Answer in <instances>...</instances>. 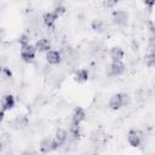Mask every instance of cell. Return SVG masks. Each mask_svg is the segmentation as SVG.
<instances>
[{
    "label": "cell",
    "mask_w": 155,
    "mask_h": 155,
    "mask_svg": "<svg viewBox=\"0 0 155 155\" xmlns=\"http://www.w3.org/2000/svg\"><path fill=\"white\" fill-rule=\"evenodd\" d=\"M69 136H71L73 139H78L79 136H80V125L70 124V127H69Z\"/></svg>",
    "instance_id": "obj_15"
},
{
    "label": "cell",
    "mask_w": 155,
    "mask_h": 155,
    "mask_svg": "<svg viewBox=\"0 0 155 155\" xmlns=\"http://www.w3.org/2000/svg\"><path fill=\"white\" fill-rule=\"evenodd\" d=\"M127 142L131 147L133 148H137L140 145V142H142V134L139 131L137 130H131L127 134Z\"/></svg>",
    "instance_id": "obj_4"
},
{
    "label": "cell",
    "mask_w": 155,
    "mask_h": 155,
    "mask_svg": "<svg viewBox=\"0 0 155 155\" xmlns=\"http://www.w3.org/2000/svg\"><path fill=\"white\" fill-rule=\"evenodd\" d=\"M19 45L22 46V47H24V46H28L29 45V38H28V35H22L21 38H19Z\"/></svg>",
    "instance_id": "obj_20"
},
{
    "label": "cell",
    "mask_w": 155,
    "mask_h": 155,
    "mask_svg": "<svg viewBox=\"0 0 155 155\" xmlns=\"http://www.w3.org/2000/svg\"><path fill=\"white\" fill-rule=\"evenodd\" d=\"M128 21V13L124 10H116L113 12V22L116 25H126Z\"/></svg>",
    "instance_id": "obj_2"
},
{
    "label": "cell",
    "mask_w": 155,
    "mask_h": 155,
    "mask_svg": "<svg viewBox=\"0 0 155 155\" xmlns=\"http://www.w3.org/2000/svg\"><path fill=\"white\" fill-rule=\"evenodd\" d=\"M58 19V17L53 13V12H46L44 16H42V21H44V23L46 24V27H48V28H51V27H53V24H54V22Z\"/></svg>",
    "instance_id": "obj_14"
},
{
    "label": "cell",
    "mask_w": 155,
    "mask_h": 155,
    "mask_svg": "<svg viewBox=\"0 0 155 155\" xmlns=\"http://www.w3.org/2000/svg\"><path fill=\"white\" fill-rule=\"evenodd\" d=\"M122 107V99H121V93H116L110 97L109 99V108L113 110H117Z\"/></svg>",
    "instance_id": "obj_10"
},
{
    "label": "cell",
    "mask_w": 155,
    "mask_h": 155,
    "mask_svg": "<svg viewBox=\"0 0 155 155\" xmlns=\"http://www.w3.org/2000/svg\"><path fill=\"white\" fill-rule=\"evenodd\" d=\"M110 58L113 59V62H121V59L124 58V51L121 47L119 46H115V47H111L110 50Z\"/></svg>",
    "instance_id": "obj_12"
},
{
    "label": "cell",
    "mask_w": 155,
    "mask_h": 155,
    "mask_svg": "<svg viewBox=\"0 0 155 155\" xmlns=\"http://www.w3.org/2000/svg\"><path fill=\"white\" fill-rule=\"evenodd\" d=\"M2 69H4V67H0V73H2Z\"/></svg>",
    "instance_id": "obj_27"
},
{
    "label": "cell",
    "mask_w": 155,
    "mask_h": 155,
    "mask_svg": "<svg viewBox=\"0 0 155 155\" xmlns=\"http://www.w3.org/2000/svg\"><path fill=\"white\" fill-rule=\"evenodd\" d=\"M1 150H2V144L0 143V153H1Z\"/></svg>",
    "instance_id": "obj_26"
},
{
    "label": "cell",
    "mask_w": 155,
    "mask_h": 155,
    "mask_svg": "<svg viewBox=\"0 0 155 155\" xmlns=\"http://www.w3.org/2000/svg\"><path fill=\"white\" fill-rule=\"evenodd\" d=\"M125 71V64L122 62H111L108 67V75L117 76Z\"/></svg>",
    "instance_id": "obj_3"
},
{
    "label": "cell",
    "mask_w": 155,
    "mask_h": 155,
    "mask_svg": "<svg viewBox=\"0 0 155 155\" xmlns=\"http://www.w3.org/2000/svg\"><path fill=\"white\" fill-rule=\"evenodd\" d=\"M116 4V1H107V2H104V6H113V5H115Z\"/></svg>",
    "instance_id": "obj_24"
},
{
    "label": "cell",
    "mask_w": 155,
    "mask_h": 155,
    "mask_svg": "<svg viewBox=\"0 0 155 155\" xmlns=\"http://www.w3.org/2000/svg\"><path fill=\"white\" fill-rule=\"evenodd\" d=\"M34 47L36 51H40V52H48L51 48V42L47 39H40L36 41Z\"/></svg>",
    "instance_id": "obj_11"
},
{
    "label": "cell",
    "mask_w": 155,
    "mask_h": 155,
    "mask_svg": "<svg viewBox=\"0 0 155 155\" xmlns=\"http://www.w3.org/2000/svg\"><path fill=\"white\" fill-rule=\"evenodd\" d=\"M145 64L149 67V68H153L155 65V53H148L145 56Z\"/></svg>",
    "instance_id": "obj_17"
},
{
    "label": "cell",
    "mask_w": 155,
    "mask_h": 155,
    "mask_svg": "<svg viewBox=\"0 0 155 155\" xmlns=\"http://www.w3.org/2000/svg\"><path fill=\"white\" fill-rule=\"evenodd\" d=\"M85 110L81 108V107H76L73 113H71V124H75V125H80L84 120H85Z\"/></svg>",
    "instance_id": "obj_6"
},
{
    "label": "cell",
    "mask_w": 155,
    "mask_h": 155,
    "mask_svg": "<svg viewBox=\"0 0 155 155\" xmlns=\"http://www.w3.org/2000/svg\"><path fill=\"white\" fill-rule=\"evenodd\" d=\"M25 124H27V120L23 119V117H17V119H15V120L12 121L13 128H21V127L25 126Z\"/></svg>",
    "instance_id": "obj_18"
},
{
    "label": "cell",
    "mask_w": 155,
    "mask_h": 155,
    "mask_svg": "<svg viewBox=\"0 0 155 155\" xmlns=\"http://www.w3.org/2000/svg\"><path fill=\"white\" fill-rule=\"evenodd\" d=\"M15 103H16V101H15V97L12 94H5L1 98V109L4 111L10 110L15 107Z\"/></svg>",
    "instance_id": "obj_9"
},
{
    "label": "cell",
    "mask_w": 155,
    "mask_h": 155,
    "mask_svg": "<svg viewBox=\"0 0 155 155\" xmlns=\"http://www.w3.org/2000/svg\"><path fill=\"white\" fill-rule=\"evenodd\" d=\"M22 155H35V153H33L31 150H24L22 153Z\"/></svg>",
    "instance_id": "obj_22"
},
{
    "label": "cell",
    "mask_w": 155,
    "mask_h": 155,
    "mask_svg": "<svg viewBox=\"0 0 155 155\" xmlns=\"http://www.w3.org/2000/svg\"><path fill=\"white\" fill-rule=\"evenodd\" d=\"M67 138H68V132H67L64 128H58V130L56 131L54 137L52 138L54 150H57L58 148H61V147H62V145L65 143Z\"/></svg>",
    "instance_id": "obj_1"
},
{
    "label": "cell",
    "mask_w": 155,
    "mask_h": 155,
    "mask_svg": "<svg viewBox=\"0 0 155 155\" xmlns=\"http://www.w3.org/2000/svg\"><path fill=\"white\" fill-rule=\"evenodd\" d=\"M35 53H36V50L34 46L31 45H28V46H24L22 47L21 50V57L24 62H31L34 58H35Z\"/></svg>",
    "instance_id": "obj_5"
},
{
    "label": "cell",
    "mask_w": 155,
    "mask_h": 155,
    "mask_svg": "<svg viewBox=\"0 0 155 155\" xmlns=\"http://www.w3.org/2000/svg\"><path fill=\"white\" fill-rule=\"evenodd\" d=\"M4 116H5V111H4L2 109H0V124H1V121L4 120Z\"/></svg>",
    "instance_id": "obj_23"
},
{
    "label": "cell",
    "mask_w": 155,
    "mask_h": 155,
    "mask_svg": "<svg viewBox=\"0 0 155 155\" xmlns=\"http://www.w3.org/2000/svg\"><path fill=\"white\" fill-rule=\"evenodd\" d=\"M52 12H53L57 17H59L61 15H63V13L65 12V7H64V6H62V5H58V6H56V7H54V10H53Z\"/></svg>",
    "instance_id": "obj_19"
},
{
    "label": "cell",
    "mask_w": 155,
    "mask_h": 155,
    "mask_svg": "<svg viewBox=\"0 0 155 155\" xmlns=\"http://www.w3.org/2000/svg\"><path fill=\"white\" fill-rule=\"evenodd\" d=\"M46 61L50 63V64H59L61 61H62V54L59 51H54V50H50L47 53H46Z\"/></svg>",
    "instance_id": "obj_7"
},
{
    "label": "cell",
    "mask_w": 155,
    "mask_h": 155,
    "mask_svg": "<svg viewBox=\"0 0 155 155\" xmlns=\"http://www.w3.org/2000/svg\"><path fill=\"white\" fill-rule=\"evenodd\" d=\"M2 35H4V30H2L1 28H0V39L2 38Z\"/></svg>",
    "instance_id": "obj_25"
},
{
    "label": "cell",
    "mask_w": 155,
    "mask_h": 155,
    "mask_svg": "<svg viewBox=\"0 0 155 155\" xmlns=\"http://www.w3.org/2000/svg\"><path fill=\"white\" fill-rule=\"evenodd\" d=\"M88 70L87 69H85V68H81V69H79L76 73H75V75H74V80L76 81V82H85V81H87L88 80Z\"/></svg>",
    "instance_id": "obj_13"
},
{
    "label": "cell",
    "mask_w": 155,
    "mask_h": 155,
    "mask_svg": "<svg viewBox=\"0 0 155 155\" xmlns=\"http://www.w3.org/2000/svg\"><path fill=\"white\" fill-rule=\"evenodd\" d=\"M121 99H122V107H126L127 104H130V96L127 93H121Z\"/></svg>",
    "instance_id": "obj_21"
},
{
    "label": "cell",
    "mask_w": 155,
    "mask_h": 155,
    "mask_svg": "<svg viewBox=\"0 0 155 155\" xmlns=\"http://www.w3.org/2000/svg\"><path fill=\"white\" fill-rule=\"evenodd\" d=\"M103 27H104V23L101 19H93L91 22V28L93 30H96V31H102L103 30Z\"/></svg>",
    "instance_id": "obj_16"
},
{
    "label": "cell",
    "mask_w": 155,
    "mask_h": 155,
    "mask_svg": "<svg viewBox=\"0 0 155 155\" xmlns=\"http://www.w3.org/2000/svg\"><path fill=\"white\" fill-rule=\"evenodd\" d=\"M52 150H54L52 138H50V137H44V138L41 139V142H40V151H41L42 154H47V153H50V151H52Z\"/></svg>",
    "instance_id": "obj_8"
}]
</instances>
